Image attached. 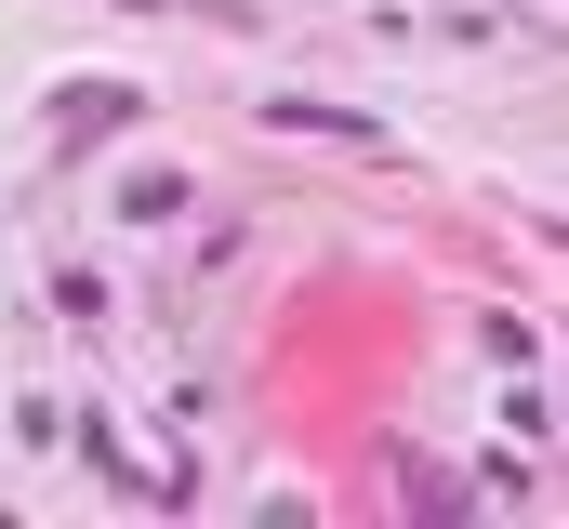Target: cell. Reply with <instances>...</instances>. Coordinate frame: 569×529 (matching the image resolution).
<instances>
[{
	"label": "cell",
	"instance_id": "1",
	"mask_svg": "<svg viewBox=\"0 0 569 529\" xmlns=\"http://www.w3.org/2000/svg\"><path fill=\"white\" fill-rule=\"evenodd\" d=\"M133 107H146L133 80H67V93H53V132H67V146H107Z\"/></svg>",
	"mask_w": 569,
	"mask_h": 529
},
{
	"label": "cell",
	"instance_id": "2",
	"mask_svg": "<svg viewBox=\"0 0 569 529\" xmlns=\"http://www.w3.org/2000/svg\"><path fill=\"white\" fill-rule=\"evenodd\" d=\"M266 120H279V132H318V146H385V120H358V107H331V93H279Z\"/></svg>",
	"mask_w": 569,
	"mask_h": 529
},
{
	"label": "cell",
	"instance_id": "3",
	"mask_svg": "<svg viewBox=\"0 0 569 529\" xmlns=\"http://www.w3.org/2000/svg\"><path fill=\"white\" fill-rule=\"evenodd\" d=\"M120 212H133V226H172V212H186V172H133Z\"/></svg>",
	"mask_w": 569,
	"mask_h": 529
},
{
	"label": "cell",
	"instance_id": "4",
	"mask_svg": "<svg viewBox=\"0 0 569 529\" xmlns=\"http://www.w3.org/2000/svg\"><path fill=\"white\" fill-rule=\"evenodd\" d=\"M120 13H172V0H120Z\"/></svg>",
	"mask_w": 569,
	"mask_h": 529
}]
</instances>
